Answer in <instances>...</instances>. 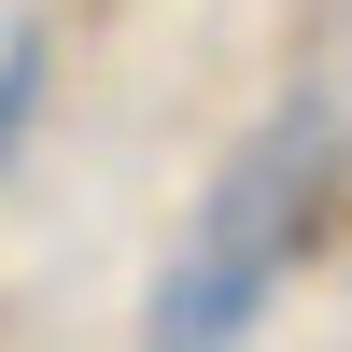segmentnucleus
Segmentation results:
<instances>
[{
    "mask_svg": "<svg viewBox=\"0 0 352 352\" xmlns=\"http://www.w3.org/2000/svg\"><path fill=\"white\" fill-rule=\"evenodd\" d=\"M324 155H338V113H324V99H296L268 141L226 155V184L197 197V226L169 240V268H155V310H141L169 352H212V338H240L254 310H268V282L296 268V240H310Z\"/></svg>",
    "mask_w": 352,
    "mask_h": 352,
    "instance_id": "nucleus-1",
    "label": "nucleus"
},
{
    "mask_svg": "<svg viewBox=\"0 0 352 352\" xmlns=\"http://www.w3.org/2000/svg\"><path fill=\"white\" fill-rule=\"evenodd\" d=\"M28 85H43V28L0 43V155H14V127H28Z\"/></svg>",
    "mask_w": 352,
    "mask_h": 352,
    "instance_id": "nucleus-2",
    "label": "nucleus"
}]
</instances>
